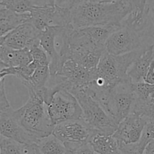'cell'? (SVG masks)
I'll return each instance as SVG.
<instances>
[{
  "label": "cell",
  "mask_w": 154,
  "mask_h": 154,
  "mask_svg": "<svg viewBox=\"0 0 154 154\" xmlns=\"http://www.w3.org/2000/svg\"><path fill=\"white\" fill-rule=\"evenodd\" d=\"M148 35L130 21L124 19L120 26L112 32L105 44V51L112 55H122L150 46Z\"/></svg>",
  "instance_id": "5b68a950"
},
{
  "label": "cell",
  "mask_w": 154,
  "mask_h": 154,
  "mask_svg": "<svg viewBox=\"0 0 154 154\" xmlns=\"http://www.w3.org/2000/svg\"><path fill=\"white\" fill-rule=\"evenodd\" d=\"M2 7L15 13H29L37 7L54 5V0H2Z\"/></svg>",
  "instance_id": "ac0fdd59"
},
{
  "label": "cell",
  "mask_w": 154,
  "mask_h": 154,
  "mask_svg": "<svg viewBox=\"0 0 154 154\" xmlns=\"http://www.w3.org/2000/svg\"><path fill=\"white\" fill-rule=\"evenodd\" d=\"M1 154H24L23 145L3 137L0 141Z\"/></svg>",
  "instance_id": "7402d4cb"
},
{
  "label": "cell",
  "mask_w": 154,
  "mask_h": 154,
  "mask_svg": "<svg viewBox=\"0 0 154 154\" xmlns=\"http://www.w3.org/2000/svg\"><path fill=\"white\" fill-rule=\"evenodd\" d=\"M29 13L18 14L2 8L0 9V36H4L29 19Z\"/></svg>",
  "instance_id": "9a60e30c"
},
{
  "label": "cell",
  "mask_w": 154,
  "mask_h": 154,
  "mask_svg": "<svg viewBox=\"0 0 154 154\" xmlns=\"http://www.w3.org/2000/svg\"><path fill=\"white\" fill-rule=\"evenodd\" d=\"M147 123L141 116L131 113L119 123L112 135L121 145L136 144L141 140Z\"/></svg>",
  "instance_id": "30bf717a"
},
{
  "label": "cell",
  "mask_w": 154,
  "mask_h": 154,
  "mask_svg": "<svg viewBox=\"0 0 154 154\" xmlns=\"http://www.w3.org/2000/svg\"><path fill=\"white\" fill-rule=\"evenodd\" d=\"M117 125L132 113L135 101L133 84L130 80L122 81L111 89L84 87Z\"/></svg>",
  "instance_id": "7a4b0ae2"
},
{
  "label": "cell",
  "mask_w": 154,
  "mask_h": 154,
  "mask_svg": "<svg viewBox=\"0 0 154 154\" xmlns=\"http://www.w3.org/2000/svg\"><path fill=\"white\" fill-rule=\"evenodd\" d=\"M2 138H3V137L2 136V135H1V134H0V141H1V140H2Z\"/></svg>",
  "instance_id": "836d02e7"
},
{
  "label": "cell",
  "mask_w": 154,
  "mask_h": 154,
  "mask_svg": "<svg viewBox=\"0 0 154 154\" xmlns=\"http://www.w3.org/2000/svg\"><path fill=\"white\" fill-rule=\"evenodd\" d=\"M144 82L154 85V60L153 63H151V65H150V67L149 69L148 72H147V75L146 76Z\"/></svg>",
  "instance_id": "f546056e"
},
{
  "label": "cell",
  "mask_w": 154,
  "mask_h": 154,
  "mask_svg": "<svg viewBox=\"0 0 154 154\" xmlns=\"http://www.w3.org/2000/svg\"><path fill=\"white\" fill-rule=\"evenodd\" d=\"M84 0H54L56 5L67 9H72Z\"/></svg>",
  "instance_id": "484cf974"
},
{
  "label": "cell",
  "mask_w": 154,
  "mask_h": 154,
  "mask_svg": "<svg viewBox=\"0 0 154 154\" xmlns=\"http://www.w3.org/2000/svg\"><path fill=\"white\" fill-rule=\"evenodd\" d=\"M153 50V45L147 47L129 67L127 72V76L132 84H138L145 81L150 65L154 60Z\"/></svg>",
  "instance_id": "5bb4252c"
},
{
  "label": "cell",
  "mask_w": 154,
  "mask_h": 154,
  "mask_svg": "<svg viewBox=\"0 0 154 154\" xmlns=\"http://www.w3.org/2000/svg\"><path fill=\"white\" fill-rule=\"evenodd\" d=\"M144 154H154V140H152L146 147Z\"/></svg>",
  "instance_id": "4dcf8cb0"
},
{
  "label": "cell",
  "mask_w": 154,
  "mask_h": 154,
  "mask_svg": "<svg viewBox=\"0 0 154 154\" xmlns=\"http://www.w3.org/2000/svg\"><path fill=\"white\" fill-rule=\"evenodd\" d=\"M132 10V6L125 2L103 4L84 0L71 9V24L75 29L90 26H120Z\"/></svg>",
  "instance_id": "6da1fadb"
},
{
  "label": "cell",
  "mask_w": 154,
  "mask_h": 154,
  "mask_svg": "<svg viewBox=\"0 0 154 154\" xmlns=\"http://www.w3.org/2000/svg\"><path fill=\"white\" fill-rule=\"evenodd\" d=\"M135 99L139 101H148L154 99V85L146 82L133 84Z\"/></svg>",
  "instance_id": "44dd1931"
},
{
  "label": "cell",
  "mask_w": 154,
  "mask_h": 154,
  "mask_svg": "<svg viewBox=\"0 0 154 154\" xmlns=\"http://www.w3.org/2000/svg\"><path fill=\"white\" fill-rule=\"evenodd\" d=\"M96 133L99 132L91 129L81 118L56 125L52 134L64 144L67 151H72L90 144L92 137Z\"/></svg>",
  "instance_id": "52a82bcc"
},
{
  "label": "cell",
  "mask_w": 154,
  "mask_h": 154,
  "mask_svg": "<svg viewBox=\"0 0 154 154\" xmlns=\"http://www.w3.org/2000/svg\"><path fill=\"white\" fill-rule=\"evenodd\" d=\"M0 154H1V149H0Z\"/></svg>",
  "instance_id": "d590c367"
},
{
  "label": "cell",
  "mask_w": 154,
  "mask_h": 154,
  "mask_svg": "<svg viewBox=\"0 0 154 154\" xmlns=\"http://www.w3.org/2000/svg\"><path fill=\"white\" fill-rule=\"evenodd\" d=\"M67 154H98L93 149L90 144H85L77 150L72 151H67Z\"/></svg>",
  "instance_id": "4316f807"
},
{
  "label": "cell",
  "mask_w": 154,
  "mask_h": 154,
  "mask_svg": "<svg viewBox=\"0 0 154 154\" xmlns=\"http://www.w3.org/2000/svg\"><path fill=\"white\" fill-rule=\"evenodd\" d=\"M0 134L4 138L16 141L23 145L36 144L35 140L20 126L11 108L0 111Z\"/></svg>",
  "instance_id": "4fadbf2b"
},
{
  "label": "cell",
  "mask_w": 154,
  "mask_h": 154,
  "mask_svg": "<svg viewBox=\"0 0 154 154\" xmlns=\"http://www.w3.org/2000/svg\"><path fill=\"white\" fill-rule=\"evenodd\" d=\"M71 93L75 96L82 109V120L91 129L108 135H112L116 132L118 125L84 88L75 89Z\"/></svg>",
  "instance_id": "8992f818"
},
{
  "label": "cell",
  "mask_w": 154,
  "mask_h": 154,
  "mask_svg": "<svg viewBox=\"0 0 154 154\" xmlns=\"http://www.w3.org/2000/svg\"><path fill=\"white\" fill-rule=\"evenodd\" d=\"M30 54L32 57L33 62L38 66H49L50 60L45 50L42 48L40 44L34 45L29 49Z\"/></svg>",
  "instance_id": "603a6c76"
},
{
  "label": "cell",
  "mask_w": 154,
  "mask_h": 154,
  "mask_svg": "<svg viewBox=\"0 0 154 154\" xmlns=\"http://www.w3.org/2000/svg\"><path fill=\"white\" fill-rule=\"evenodd\" d=\"M14 114L20 126L36 144L39 139L53 133L55 126L50 118L46 104L38 96H29L23 106L14 110Z\"/></svg>",
  "instance_id": "3957f363"
},
{
  "label": "cell",
  "mask_w": 154,
  "mask_h": 154,
  "mask_svg": "<svg viewBox=\"0 0 154 154\" xmlns=\"http://www.w3.org/2000/svg\"><path fill=\"white\" fill-rule=\"evenodd\" d=\"M47 108L54 126L68 120L82 118V109L79 102L72 93L64 89L54 93Z\"/></svg>",
  "instance_id": "ba28073f"
},
{
  "label": "cell",
  "mask_w": 154,
  "mask_h": 154,
  "mask_svg": "<svg viewBox=\"0 0 154 154\" xmlns=\"http://www.w3.org/2000/svg\"><path fill=\"white\" fill-rule=\"evenodd\" d=\"M29 22L36 29L42 32L48 26H71L72 14L71 9L56 5L37 7L29 12Z\"/></svg>",
  "instance_id": "9c48e42d"
},
{
  "label": "cell",
  "mask_w": 154,
  "mask_h": 154,
  "mask_svg": "<svg viewBox=\"0 0 154 154\" xmlns=\"http://www.w3.org/2000/svg\"><path fill=\"white\" fill-rule=\"evenodd\" d=\"M6 38H7V35L4 36H0V46H2L5 44Z\"/></svg>",
  "instance_id": "d6a6232c"
},
{
  "label": "cell",
  "mask_w": 154,
  "mask_h": 154,
  "mask_svg": "<svg viewBox=\"0 0 154 154\" xmlns=\"http://www.w3.org/2000/svg\"><path fill=\"white\" fill-rule=\"evenodd\" d=\"M88 1L93 2L103 3V4H114V3L125 2L130 5L132 6V9H134L140 5H146L147 0H88Z\"/></svg>",
  "instance_id": "d4e9b609"
},
{
  "label": "cell",
  "mask_w": 154,
  "mask_h": 154,
  "mask_svg": "<svg viewBox=\"0 0 154 154\" xmlns=\"http://www.w3.org/2000/svg\"><path fill=\"white\" fill-rule=\"evenodd\" d=\"M24 154H42L36 144L23 145Z\"/></svg>",
  "instance_id": "f1b7e54d"
},
{
  "label": "cell",
  "mask_w": 154,
  "mask_h": 154,
  "mask_svg": "<svg viewBox=\"0 0 154 154\" xmlns=\"http://www.w3.org/2000/svg\"><path fill=\"white\" fill-rule=\"evenodd\" d=\"M36 144L42 154H67L66 146L54 134L39 139Z\"/></svg>",
  "instance_id": "ffe728a7"
},
{
  "label": "cell",
  "mask_w": 154,
  "mask_h": 154,
  "mask_svg": "<svg viewBox=\"0 0 154 154\" xmlns=\"http://www.w3.org/2000/svg\"><path fill=\"white\" fill-rule=\"evenodd\" d=\"M143 135L145 136L150 141L152 140H154V123H147L144 132H143Z\"/></svg>",
  "instance_id": "83f0119b"
},
{
  "label": "cell",
  "mask_w": 154,
  "mask_h": 154,
  "mask_svg": "<svg viewBox=\"0 0 154 154\" xmlns=\"http://www.w3.org/2000/svg\"><path fill=\"white\" fill-rule=\"evenodd\" d=\"M0 60L5 63L9 67H24L32 63L33 59L29 50H14L5 46L0 56Z\"/></svg>",
  "instance_id": "2e32d148"
},
{
  "label": "cell",
  "mask_w": 154,
  "mask_h": 154,
  "mask_svg": "<svg viewBox=\"0 0 154 154\" xmlns=\"http://www.w3.org/2000/svg\"><path fill=\"white\" fill-rule=\"evenodd\" d=\"M64 28L58 26H48L42 32L40 36V45L49 57V69L51 77L55 76L58 73L62 66L61 57L57 48V41Z\"/></svg>",
  "instance_id": "7c38bea8"
},
{
  "label": "cell",
  "mask_w": 154,
  "mask_h": 154,
  "mask_svg": "<svg viewBox=\"0 0 154 154\" xmlns=\"http://www.w3.org/2000/svg\"><path fill=\"white\" fill-rule=\"evenodd\" d=\"M90 144L98 154H122L120 145L113 135L96 133L92 137Z\"/></svg>",
  "instance_id": "e0dca14e"
},
{
  "label": "cell",
  "mask_w": 154,
  "mask_h": 154,
  "mask_svg": "<svg viewBox=\"0 0 154 154\" xmlns=\"http://www.w3.org/2000/svg\"><path fill=\"white\" fill-rule=\"evenodd\" d=\"M0 6H2V0H0Z\"/></svg>",
  "instance_id": "e575fe53"
},
{
  "label": "cell",
  "mask_w": 154,
  "mask_h": 154,
  "mask_svg": "<svg viewBox=\"0 0 154 154\" xmlns=\"http://www.w3.org/2000/svg\"><path fill=\"white\" fill-rule=\"evenodd\" d=\"M8 75L9 73L7 69L0 70V111L11 108L10 103L8 100L5 90V78Z\"/></svg>",
  "instance_id": "cb8c5ba5"
},
{
  "label": "cell",
  "mask_w": 154,
  "mask_h": 154,
  "mask_svg": "<svg viewBox=\"0 0 154 154\" xmlns=\"http://www.w3.org/2000/svg\"><path fill=\"white\" fill-rule=\"evenodd\" d=\"M41 34L42 32L27 21L7 35L5 45L14 50H29L34 45L40 44Z\"/></svg>",
  "instance_id": "8fae6325"
},
{
  "label": "cell",
  "mask_w": 154,
  "mask_h": 154,
  "mask_svg": "<svg viewBox=\"0 0 154 154\" xmlns=\"http://www.w3.org/2000/svg\"><path fill=\"white\" fill-rule=\"evenodd\" d=\"M8 67H9V66H8V65L6 64L5 63H4L2 60H0V70H2V69H7V68H8Z\"/></svg>",
  "instance_id": "1f68e13d"
},
{
  "label": "cell",
  "mask_w": 154,
  "mask_h": 154,
  "mask_svg": "<svg viewBox=\"0 0 154 154\" xmlns=\"http://www.w3.org/2000/svg\"><path fill=\"white\" fill-rule=\"evenodd\" d=\"M50 78L49 66H38L28 79L22 81V84L26 87L29 93H37L46 87Z\"/></svg>",
  "instance_id": "d6986e66"
},
{
  "label": "cell",
  "mask_w": 154,
  "mask_h": 154,
  "mask_svg": "<svg viewBox=\"0 0 154 154\" xmlns=\"http://www.w3.org/2000/svg\"><path fill=\"white\" fill-rule=\"evenodd\" d=\"M146 48L122 55H112L105 51L96 68L97 77L104 83L103 87L99 89L112 88L122 81L129 80L127 76L129 67Z\"/></svg>",
  "instance_id": "277c9868"
}]
</instances>
